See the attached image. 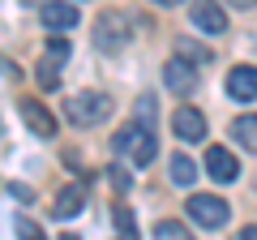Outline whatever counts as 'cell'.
Instances as JSON below:
<instances>
[{
  "mask_svg": "<svg viewBox=\"0 0 257 240\" xmlns=\"http://www.w3.org/2000/svg\"><path fill=\"white\" fill-rule=\"evenodd\" d=\"M60 240H77V236H60Z\"/></svg>",
  "mask_w": 257,
  "mask_h": 240,
  "instance_id": "obj_25",
  "label": "cell"
},
{
  "mask_svg": "<svg viewBox=\"0 0 257 240\" xmlns=\"http://www.w3.org/2000/svg\"><path fill=\"white\" fill-rule=\"evenodd\" d=\"M116 30V13H103L99 26H94V43L103 47V52H120L124 47V35H111Z\"/></svg>",
  "mask_w": 257,
  "mask_h": 240,
  "instance_id": "obj_12",
  "label": "cell"
},
{
  "mask_svg": "<svg viewBox=\"0 0 257 240\" xmlns=\"http://www.w3.org/2000/svg\"><path fill=\"white\" fill-rule=\"evenodd\" d=\"M18 116L26 120V129L35 133V138H56V116L39 99H18Z\"/></svg>",
  "mask_w": 257,
  "mask_h": 240,
  "instance_id": "obj_5",
  "label": "cell"
},
{
  "mask_svg": "<svg viewBox=\"0 0 257 240\" xmlns=\"http://www.w3.org/2000/svg\"><path fill=\"white\" fill-rule=\"evenodd\" d=\"M240 240H257V223H253V227H244V231H240Z\"/></svg>",
  "mask_w": 257,
  "mask_h": 240,
  "instance_id": "obj_23",
  "label": "cell"
},
{
  "mask_svg": "<svg viewBox=\"0 0 257 240\" xmlns=\"http://www.w3.org/2000/svg\"><path fill=\"white\" fill-rule=\"evenodd\" d=\"M167 167H172V172H167V176H172V185H180V189L197 180V163H193L189 155H172V163H167Z\"/></svg>",
  "mask_w": 257,
  "mask_h": 240,
  "instance_id": "obj_13",
  "label": "cell"
},
{
  "mask_svg": "<svg viewBox=\"0 0 257 240\" xmlns=\"http://www.w3.org/2000/svg\"><path fill=\"white\" fill-rule=\"evenodd\" d=\"M227 94L236 103H253L257 99V65H236L227 73Z\"/></svg>",
  "mask_w": 257,
  "mask_h": 240,
  "instance_id": "obj_8",
  "label": "cell"
},
{
  "mask_svg": "<svg viewBox=\"0 0 257 240\" xmlns=\"http://www.w3.org/2000/svg\"><path fill=\"white\" fill-rule=\"evenodd\" d=\"M176 52H180V60H193V65H206V60H210V47L193 43V39H180V43H176Z\"/></svg>",
  "mask_w": 257,
  "mask_h": 240,
  "instance_id": "obj_16",
  "label": "cell"
},
{
  "mask_svg": "<svg viewBox=\"0 0 257 240\" xmlns=\"http://www.w3.org/2000/svg\"><path fill=\"white\" fill-rule=\"evenodd\" d=\"M39 86H43V90H56V86H60V60H52V56H43V60H39Z\"/></svg>",
  "mask_w": 257,
  "mask_h": 240,
  "instance_id": "obj_15",
  "label": "cell"
},
{
  "mask_svg": "<svg viewBox=\"0 0 257 240\" xmlns=\"http://www.w3.org/2000/svg\"><path fill=\"white\" fill-rule=\"evenodd\" d=\"M120 240H133V236H120Z\"/></svg>",
  "mask_w": 257,
  "mask_h": 240,
  "instance_id": "obj_26",
  "label": "cell"
},
{
  "mask_svg": "<svg viewBox=\"0 0 257 240\" xmlns=\"http://www.w3.org/2000/svg\"><path fill=\"white\" fill-rule=\"evenodd\" d=\"M206 176H210V180H219V185H231V180L240 176L236 155H231V150H223V146H210V150H206Z\"/></svg>",
  "mask_w": 257,
  "mask_h": 240,
  "instance_id": "obj_7",
  "label": "cell"
},
{
  "mask_svg": "<svg viewBox=\"0 0 257 240\" xmlns=\"http://www.w3.org/2000/svg\"><path fill=\"white\" fill-rule=\"evenodd\" d=\"M39 18H43L47 30H73L77 22H82V13H77L69 0H47L43 9H39Z\"/></svg>",
  "mask_w": 257,
  "mask_h": 240,
  "instance_id": "obj_9",
  "label": "cell"
},
{
  "mask_svg": "<svg viewBox=\"0 0 257 240\" xmlns=\"http://www.w3.org/2000/svg\"><path fill=\"white\" fill-rule=\"evenodd\" d=\"M189 22L202 35H227V13L219 0H189Z\"/></svg>",
  "mask_w": 257,
  "mask_h": 240,
  "instance_id": "obj_4",
  "label": "cell"
},
{
  "mask_svg": "<svg viewBox=\"0 0 257 240\" xmlns=\"http://www.w3.org/2000/svg\"><path fill=\"white\" fill-rule=\"evenodd\" d=\"M172 129H176V138L180 142H202L206 138V116L197 107H189V103H184V107H176V116H172Z\"/></svg>",
  "mask_w": 257,
  "mask_h": 240,
  "instance_id": "obj_6",
  "label": "cell"
},
{
  "mask_svg": "<svg viewBox=\"0 0 257 240\" xmlns=\"http://www.w3.org/2000/svg\"><path fill=\"white\" fill-rule=\"evenodd\" d=\"M47 56H52V60H64V56H69V43H64V39H56V43H47Z\"/></svg>",
  "mask_w": 257,
  "mask_h": 240,
  "instance_id": "obj_20",
  "label": "cell"
},
{
  "mask_svg": "<svg viewBox=\"0 0 257 240\" xmlns=\"http://www.w3.org/2000/svg\"><path fill=\"white\" fill-rule=\"evenodd\" d=\"M189 219L202 223V227H223L231 219V206L223 197H214V193H193L189 197Z\"/></svg>",
  "mask_w": 257,
  "mask_h": 240,
  "instance_id": "obj_3",
  "label": "cell"
},
{
  "mask_svg": "<svg viewBox=\"0 0 257 240\" xmlns=\"http://www.w3.org/2000/svg\"><path fill=\"white\" fill-rule=\"evenodd\" d=\"M52 214H56V219H77V214H82V189H77V185L60 189V193H56Z\"/></svg>",
  "mask_w": 257,
  "mask_h": 240,
  "instance_id": "obj_11",
  "label": "cell"
},
{
  "mask_svg": "<svg viewBox=\"0 0 257 240\" xmlns=\"http://www.w3.org/2000/svg\"><path fill=\"white\" fill-rule=\"evenodd\" d=\"M163 82H167V90H176V94H189L193 86H197V73L189 69V60H167L163 65Z\"/></svg>",
  "mask_w": 257,
  "mask_h": 240,
  "instance_id": "obj_10",
  "label": "cell"
},
{
  "mask_svg": "<svg viewBox=\"0 0 257 240\" xmlns=\"http://www.w3.org/2000/svg\"><path fill=\"white\" fill-rule=\"evenodd\" d=\"M116 155H124L133 167H150V163H155V155H159L155 129H146V125H138V120L120 125V133H116Z\"/></svg>",
  "mask_w": 257,
  "mask_h": 240,
  "instance_id": "obj_1",
  "label": "cell"
},
{
  "mask_svg": "<svg viewBox=\"0 0 257 240\" xmlns=\"http://www.w3.org/2000/svg\"><path fill=\"white\" fill-rule=\"evenodd\" d=\"M155 240H193V236H189V227H184V223L163 219V223H155Z\"/></svg>",
  "mask_w": 257,
  "mask_h": 240,
  "instance_id": "obj_17",
  "label": "cell"
},
{
  "mask_svg": "<svg viewBox=\"0 0 257 240\" xmlns=\"http://www.w3.org/2000/svg\"><path fill=\"white\" fill-rule=\"evenodd\" d=\"M227 5H231V9H253L257 0H227Z\"/></svg>",
  "mask_w": 257,
  "mask_h": 240,
  "instance_id": "obj_22",
  "label": "cell"
},
{
  "mask_svg": "<svg viewBox=\"0 0 257 240\" xmlns=\"http://www.w3.org/2000/svg\"><path fill=\"white\" fill-rule=\"evenodd\" d=\"M107 172H111V185H116V189H128V176L120 172V167H107Z\"/></svg>",
  "mask_w": 257,
  "mask_h": 240,
  "instance_id": "obj_21",
  "label": "cell"
},
{
  "mask_svg": "<svg viewBox=\"0 0 257 240\" xmlns=\"http://www.w3.org/2000/svg\"><path fill=\"white\" fill-rule=\"evenodd\" d=\"M133 120L146 125V129H155V99H150V94H142V99H138V116H133Z\"/></svg>",
  "mask_w": 257,
  "mask_h": 240,
  "instance_id": "obj_19",
  "label": "cell"
},
{
  "mask_svg": "<svg viewBox=\"0 0 257 240\" xmlns=\"http://www.w3.org/2000/svg\"><path fill=\"white\" fill-rule=\"evenodd\" d=\"M231 138H236L244 150H257V116H240V120H231Z\"/></svg>",
  "mask_w": 257,
  "mask_h": 240,
  "instance_id": "obj_14",
  "label": "cell"
},
{
  "mask_svg": "<svg viewBox=\"0 0 257 240\" xmlns=\"http://www.w3.org/2000/svg\"><path fill=\"white\" fill-rule=\"evenodd\" d=\"M13 231H18V240H47V231L39 227L35 219H26V214H18V219H13Z\"/></svg>",
  "mask_w": 257,
  "mask_h": 240,
  "instance_id": "obj_18",
  "label": "cell"
},
{
  "mask_svg": "<svg viewBox=\"0 0 257 240\" xmlns=\"http://www.w3.org/2000/svg\"><path fill=\"white\" fill-rule=\"evenodd\" d=\"M159 9H176V5H180V0H155Z\"/></svg>",
  "mask_w": 257,
  "mask_h": 240,
  "instance_id": "obj_24",
  "label": "cell"
},
{
  "mask_svg": "<svg viewBox=\"0 0 257 240\" xmlns=\"http://www.w3.org/2000/svg\"><path fill=\"white\" fill-rule=\"evenodd\" d=\"M64 111H69V120H73L77 129H94V125H103L116 111V103L103 90H82V94H73V99L64 103Z\"/></svg>",
  "mask_w": 257,
  "mask_h": 240,
  "instance_id": "obj_2",
  "label": "cell"
}]
</instances>
